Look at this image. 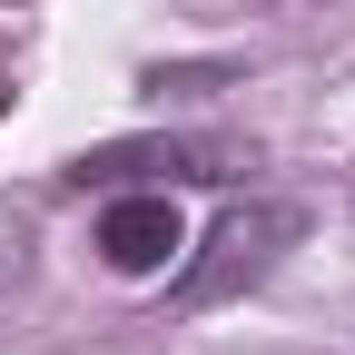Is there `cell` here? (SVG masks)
I'll return each mask as SVG.
<instances>
[{"mask_svg":"<svg viewBox=\"0 0 355 355\" xmlns=\"http://www.w3.org/2000/svg\"><path fill=\"white\" fill-rule=\"evenodd\" d=\"M89 247H99L119 277H158V266H178V247H188V227H178L168 188H139V198H109L99 227H89Z\"/></svg>","mask_w":355,"mask_h":355,"instance_id":"obj_1","label":"cell"},{"mask_svg":"<svg viewBox=\"0 0 355 355\" xmlns=\"http://www.w3.org/2000/svg\"><path fill=\"white\" fill-rule=\"evenodd\" d=\"M277 237H296V217H286V207H237L227 227H217V247H227V257H217V266H198V277H188V296H217V286L257 277V266L277 257Z\"/></svg>","mask_w":355,"mask_h":355,"instance_id":"obj_2","label":"cell"}]
</instances>
